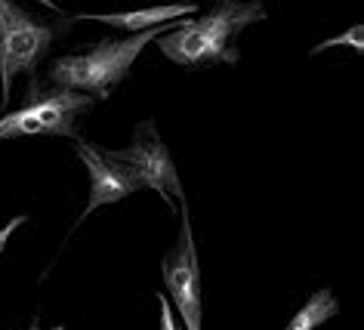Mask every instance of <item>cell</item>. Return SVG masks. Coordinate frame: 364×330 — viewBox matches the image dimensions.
Here are the masks:
<instances>
[{
  "label": "cell",
  "instance_id": "obj_1",
  "mask_svg": "<svg viewBox=\"0 0 364 330\" xmlns=\"http://www.w3.org/2000/svg\"><path fill=\"white\" fill-rule=\"evenodd\" d=\"M266 10L259 0H220L201 19H186L179 28L158 38L161 53L182 68H204L238 62L235 38L250 22H262Z\"/></svg>",
  "mask_w": 364,
  "mask_h": 330
},
{
  "label": "cell",
  "instance_id": "obj_2",
  "mask_svg": "<svg viewBox=\"0 0 364 330\" xmlns=\"http://www.w3.org/2000/svg\"><path fill=\"white\" fill-rule=\"evenodd\" d=\"M186 19H176L170 25H158L151 31L127 34V38H105L99 41L90 53H77V56H59L50 65V80L59 90H75V93H87L93 99H108L112 90L130 75L136 56L145 50V43L164 38Z\"/></svg>",
  "mask_w": 364,
  "mask_h": 330
},
{
  "label": "cell",
  "instance_id": "obj_3",
  "mask_svg": "<svg viewBox=\"0 0 364 330\" xmlns=\"http://www.w3.org/2000/svg\"><path fill=\"white\" fill-rule=\"evenodd\" d=\"M56 28L31 16L13 0H0V99L10 102V87L19 75H28L53 47Z\"/></svg>",
  "mask_w": 364,
  "mask_h": 330
},
{
  "label": "cell",
  "instance_id": "obj_4",
  "mask_svg": "<svg viewBox=\"0 0 364 330\" xmlns=\"http://www.w3.org/2000/svg\"><path fill=\"white\" fill-rule=\"evenodd\" d=\"M96 99L75 90H50L41 93L31 87V99L22 108L0 117V139H22V136H68L77 139V117L93 108Z\"/></svg>",
  "mask_w": 364,
  "mask_h": 330
},
{
  "label": "cell",
  "instance_id": "obj_5",
  "mask_svg": "<svg viewBox=\"0 0 364 330\" xmlns=\"http://www.w3.org/2000/svg\"><path fill=\"white\" fill-rule=\"evenodd\" d=\"M164 284L179 312V321L186 330H201L204 302H201V265H198V247L192 235V219L182 201V228L179 244L164 256Z\"/></svg>",
  "mask_w": 364,
  "mask_h": 330
},
{
  "label": "cell",
  "instance_id": "obj_6",
  "mask_svg": "<svg viewBox=\"0 0 364 330\" xmlns=\"http://www.w3.org/2000/svg\"><path fill=\"white\" fill-rule=\"evenodd\" d=\"M108 154H112L114 161L124 164L136 186H139V188H154L170 207H173V201H170L173 195H176L179 204L186 201V191H182L176 164H173V158H170V149L161 142L154 124H142L139 127L136 142L130 145V149L108 151Z\"/></svg>",
  "mask_w": 364,
  "mask_h": 330
},
{
  "label": "cell",
  "instance_id": "obj_7",
  "mask_svg": "<svg viewBox=\"0 0 364 330\" xmlns=\"http://www.w3.org/2000/svg\"><path fill=\"white\" fill-rule=\"evenodd\" d=\"M75 151H77V158L84 161V167L90 170V201L84 207V216H77V225L84 223L93 210L105 207V204H117V201L130 198L133 191H139L133 176L127 173V167L121 161H114L108 151L93 149V145L84 142L80 136L75 139Z\"/></svg>",
  "mask_w": 364,
  "mask_h": 330
},
{
  "label": "cell",
  "instance_id": "obj_8",
  "mask_svg": "<svg viewBox=\"0 0 364 330\" xmlns=\"http://www.w3.org/2000/svg\"><path fill=\"white\" fill-rule=\"evenodd\" d=\"M192 13H198L195 4H170V6H145V10H130V13H99V16L77 13L75 19L102 22V25H112V28H121L127 34H139V31L158 28L164 22H176L182 16H192Z\"/></svg>",
  "mask_w": 364,
  "mask_h": 330
},
{
  "label": "cell",
  "instance_id": "obj_9",
  "mask_svg": "<svg viewBox=\"0 0 364 330\" xmlns=\"http://www.w3.org/2000/svg\"><path fill=\"white\" fill-rule=\"evenodd\" d=\"M336 312H340V302H336L333 293L331 290H315L312 297L306 299V306L287 321L284 330H318L324 321H331Z\"/></svg>",
  "mask_w": 364,
  "mask_h": 330
},
{
  "label": "cell",
  "instance_id": "obj_10",
  "mask_svg": "<svg viewBox=\"0 0 364 330\" xmlns=\"http://www.w3.org/2000/svg\"><path fill=\"white\" fill-rule=\"evenodd\" d=\"M158 306H161V330H179L176 327V315H173V309H170V299L164 297V293H158Z\"/></svg>",
  "mask_w": 364,
  "mask_h": 330
},
{
  "label": "cell",
  "instance_id": "obj_11",
  "mask_svg": "<svg viewBox=\"0 0 364 330\" xmlns=\"http://www.w3.org/2000/svg\"><path fill=\"white\" fill-rule=\"evenodd\" d=\"M25 223H28V216L19 213V216H13L10 223H6L4 228H0V256H4V247H6V241H10V235H13L19 225H25Z\"/></svg>",
  "mask_w": 364,
  "mask_h": 330
},
{
  "label": "cell",
  "instance_id": "obj_12",
  "mask_svg": "<svg viewBox=\"0 0 364 330\" xmlns=\"http://www.w3.org/2000/svg\"><path fill=\"white\" fill-rule=\"evenodd\" d=\"M38 4H43V6H50V10H53V13H59V6H56V4H53V0H38Z\"/></svg>",
  "mask_w": 364,
  "mask_h": 330
},
{
  "label": "cell",
  "instance_id": "obj_13",
  "mask_svg": "<svg viewBox=\"0 0 364 330\" xmlns=\"http://www.w3.org/2000/svg\"><path fill=\"white\" fill-rule=\"evenodd\" d=\"M28 330H41V324H38V321H31V327Z\"/></svg>",
  "mask_w": 364,
  "mask_h": 330
},
{
  "label": "cell",
  "instance_id": "obj_14",
  "mask_svg": "<svg viewBox=\"0 0 364 330\" xmlns=\"http://www.w3.org/2000/svg\"><path fill=\"white\" fill-rule=\"evenodd\" d=\"M53 330H65V327H53Z\"/></svg>",
  "mask_w": 364,
  "mask_h": 330
}]
</instances>
